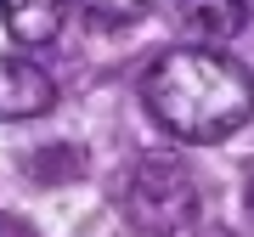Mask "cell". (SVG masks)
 Wrapping results in <instances>:
<instances>
[{
    "label": "cell",
    "instance_id": "5",
    "mask_svg": "<svg viewBox=\"0 0 254 237\" xmlns=\"http://www.w3.org/2000/svg\"><path fill=\"white\" fill-rule=\"evenodd\" d=\"M181 17L198 40H209V46H226V40L243 34L249 23V0H181Z\"/></svg>",
    "mask_w": 254,
    "mask_h": 237
},
{
    "label": "cell",
    "instance_id": "8",
    "mask_svg": "<svg viewBox=\"0 0 254 237\" xmlns=\"http://www.w3.org/2000/svg\"><path fill=\"white\" fill-rule=\"evenodd\" d=\"M243 198H249V215H254V164H249V186H243Z\"/></svg>",
    "mask_w": 254,
    "mask_h": 237
},
{
    "label": "cell",
    "instance_id": "2",
    "mask_svg": "<svg viewBox=\"0 0 254 237\" xmlns=\"http://www.w3.org/2000/svg\"><path fill=\"white\" fill-rule=\"evenodd\" d=\"M125 215L147 237H187L203 215V192L181 158H141L125 175Z\"/></svg>",
    "mask_w": 254,
    "mask_h": 237
},
{
    "label": "cell",
    "instance_id": "7",
    "mask_svg": "<svg viewBox=\"0 0 254 237\" xmlns=\"http://www.w3.org/2000/svg\"><path fill=\"white\" fill-rule=\"evenodd\" d=\"M0 237H34V232H28L17 215H0Z\"/></svg>",
    "mask_w": 254,
    "mask_h": 237
},
{
    "label": "cell",
    "instance_id": "4",
    "mask_svg": "<svg viewBox=\"0 0 254 237\" xmlns=\"http://www.w3.org/2000/svg\"><path fill=\"white\" fill-rule=\"evenodd\" d=\"M0 17L17 46H51L63 34V0H0Z\"/></svg>",
    "mask_w": 254,
    "mask_h": 237
},
{
    "label": "cell",
    "instance_id": "1",
    "mask_svg": "<svg viewBox=\"0 0 254 237\" xmlns=\"http://www.w3.org/2000/svg\"><path fill=\"white\" fill-rule=\"evenodd\" d=\"M141 102L158 118L164 136L209 147L226 141L254 113V79L243 62L209 51V46H175L164 51L141 79Z\"/></svg>",
    "mask_w": 254,
    "mask_h": 237
},
{
    "label": "cell",
    "instance_id": "6",
    "mask_svg": "<svg viewBox=\"0 0 254 237\" xmlns=\"http://www.w3.org/2000/svg\"><path fill=\"white\" fill-rule=\"evenodd\" d=\"M79 6H85V17L96 28H125V23H136L147 11V0H79Z\"/></svg>",
    "mask_w": 254,
    "mask_h": 237
},
{
    "label": "cell",
    "instance_id": "3",
    "mask_svg": "<svg viewBox=\"0 0 254 237\" xmlns=\"http://www.w3.org/2000/svg\"><path fill=\"white\" fill-rule=\"evenodd\" d=\"M57 108V79L28 57H0V118H40Z\"/></svg>",
    "mask_w": 254,
    "mask_h": 237
}]
</instances>
